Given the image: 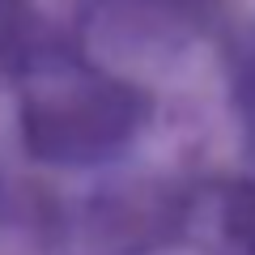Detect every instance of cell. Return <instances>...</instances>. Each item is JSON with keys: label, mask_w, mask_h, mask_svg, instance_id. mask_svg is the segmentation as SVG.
<instances>
[{"label": "cell", "mask_w": 255, "mask_h": 255, "mask_svg": "<svg viewBox=\"0 0 255 255\" xmlns=\"http://www.w3.org/2000/svg\"><path fill=\"white\" fill-rule=\"evenodd\" d=\"M230 234L255 255V187L238 191V200L230 204Z\"/></svg>", "instance_id": "6da1fadb"}]
</instances>
